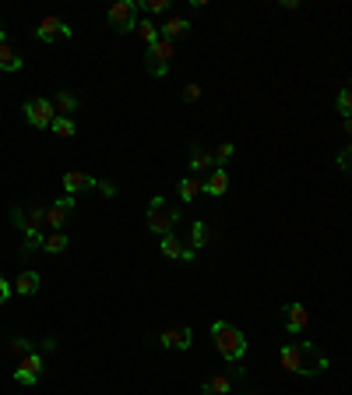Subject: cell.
I'll list each match as a JSON object with an SVG mask.
<instances>
[{
  "mask_svg": "<svg viewBox=\"0 0 352 395\" xmlns=\"http://www.w3.org/2000/svg\"><path fill=\"white\" fill-rule=\"evenodd\" d=\"M278 357H282V367L285 371L303 374V378H317V374L328 371V357L314 343H285Z\"/></svg>",
  "mask_w": 352,
  "mask_h": 395,
  "instance_id": "1",
  "label": "cell"
},
{
  "mask_svg": "<svg viewBox=\"0 0 352 395\" xmlns=\"http://www.w3.org/2000/svg\"><path fill=\"white\" fill-rule=\"evenodd\" d=\"M11 222L18 226V230L25 233V247H22V254H32V251H39L42 247V226H46V212L39 208V205H29V208H22V205H15L11 208Z\"/></svg>",
  "mask_w": 352,
  "mask_h": 395,
  "instance_id": "2",
  "label": "cell"
},
{
  "mask_svg": "<svg viewBox=\"0 0 352 395\" xmlns=\"http://www.w3.org/2000/svg\"><path fill=\"white\" fill-rule=\"evenodd\" d=\"M211 335H215V346H218L222 360H229V364L243 360V353H247V339H243L240 328H232L229 321H215V325H211Z\"/></svg>",
  "mask_w": 352,
  "mask_h": 395,
  "instance_id": "3",
  "label": "cell"
},
{
  "mask_svg": "<svg viewBox=\"0 0 352 395\" xmlns=\"http://www.w3.org/2000/svg\"><path fill=\"white\" fill-rule=\"evenodd\" d=\"M176 222H180V208H173L162 194H155L148 201V230L159 237H169L176 230Z\"/></svg>",
  "mask_w": 352,
  "mask_h": 395,
  "instance_id": "4",
  "label": "cell"
},
{
  "mask_svg": "<svg viewBox=\"0 0 352 395\" xmlns=\"http://www.w3.org/2000/svg\"><path fill=\"white\" fill-rule=\"evenodd\" d=\"M173 56H176V42L159 36V42H152V46H148V56H145L148 75H152V78H166V75H169V61H173Z\"/></svg>",
  "mask_w": 352,
  "mask_h": 395,
  "instance_id": "5",
  "label": "cell"
},
{
  "mask_svg": "<svg viewBox=\"0 0 352 395\" xmlns=\"http://www.w3.org/2000/svg\"><path fill=\"white\" fill-rule=\"evenodd\" d=\"M106 22H109L113 32H120V36L134 32L138 29V4L134 0H116V4L109 8V15H106Z\"/></svg>",
  "mask_w": 352,
  "mask_h": 395,
  "instance_id": "6",
  "label": "cell"
},
{
  "mask_svg": "<svg viewBox=\"0 0 352 395\" xmlns=\"http://www.w3.org/2000/svg\"><path fill=\"white\" fill-rule=\"evenodd\" d=\"M22 113L32 127H53V121H56V109H53L49 99H25Z\"/></svg>",
  "mask_w": 352,
  "mask_h": 395,
  "instance_id": "7",
  "label": "cell"
},
{
  "mask_svg": "<svg viewBox=\"0 0 352 395\" xmlns=\"http://www.w3.org/2000/svg\"><path fill=\"white\" fill-rule=\"evenodd\" d=\"M35 36H39V42H56L61 36L67 39V36H71V29H67V22H64V18H56V15H46V18L39 22Z\"/></svg>",
  "mask_w": 352,
  "mask_h": 395,
  "instance_id": "8",
  "label": "cell"
},
{
  "mask_svg": "<svg viewBox=\"0 0 352 395\" xmlns=\"http://www.w3.org/2000/svg\"><path fill=\"white\" fill-rule=\"evenodd\" d=\"M71 212H74V198H71V194L61 198V201H53V205L46 208V226H49V233H53V230H64V222H67Z\"/></svg>",
  "mask_w": 352,
  "mask_h": 395,
  "instance_id": "9",
  "label": "cell"
},
{
  "mask_svg": "<svg viewBox=\"0 0 352 395\" xmlns=\"http://www.w3.org/2000/svg\"><path fill=\"white\" fill-rule=\"evenodd\" d=\"M191 343H194V332L191 328H166L159 335V346L162 350H191Z\"/></svg>",
  "mask_w": 352,
  "mask_h": 395,
  "instance_id": "10",
  "label": "cell"
},
{
  "mask_svg": "<svg viewBox=\"0 0 352 395\" xmlns=\"http://www.w3.org/2000/svg\"><path fill=\"white\" fill-rule=\"evenodd\" d=\"M39 374H42V357H39V353H29V357L18 364L15 381H18V385H35V381H39Z\"/></svg>",
  "mask_w": 352,
  "mask_h": 395,
  "instance_id": "11",
  "label": "cell"
},
{
  "mask_svg": "<svg viewBox=\"0 0 352 395\" xmlns=\"http://www.w3.org/2000/svg\"><path fill=\"white\" fill-rule=\"evenodd\" d=\"M99 187V180L95 177H88V173H81V169H71V173H64V191L74 198V194H81V191H95Z\"/></svg>",
  "mask_w": 352,
  "mask_h": 395,
  "instance_id": "12",
  "label": "cell"
},
{
  "mask_svg": "<svg viewBox=\"0 0 352 395\" xmlns=\"http://www.w3.org/2000/svg\"><path fill=\"white\" fill-rule=\"evenodd\" d=\"M159 247H162V254H166V258H173V261H176V258H180V261H194V258H198V254H194V251L180 240V237H176V233L162 237V244H159Z\"/></svg>",
  "mask_w": 352,
  "mask_h": 395,
  "instance_id": "13",
  "label": "cell"
},
{
  "mask_svg": "<svg viewBox=\"0 0 352 395\" xmlns=\"http://www.w3.org/2000/svg\"><path fill=\"white\" fill-rule=\"evenodd\" d=\"M307 321H310V314L303 304H285V332L289 335H300L307 328Z\"/></svg>",
  "mask_w": 352,
  "mask_h": 395,
  "instance_id": "14",
  "label": "cell"
},
{
  "mask_svg": "<svg viewBox=\"0 0 352 395\" xmlns=\"http://www.w3.org/2000/svg\"><path fill=\"white\" fill-rule=\"evenodd\" d=\"M229 191V173L225 169H211V173L205 177V194L208 198H222Z\"/></svg>",
  "mask_w": 352,
  "mask_h": 395,
  "instance_id": "15",
  "label": "cell"
},
{
  "mask_svg": "<svg viewBox=\"0 0 352 395\" xmlns=\"http://www.w3.org/2000/svg\"><path fill=\"white\" fill-rule=\"evenodd\" d=\"M39 272H32V268H25L18 279H15V293H22V297H32L35 290H39Z\"/></svg>",
  "mask_w": 352,
  "mask_h": 395,
  "instance_id": "16",
  "label": "cell"
},
{
  "mask_svg": "<svg viewBox=\"0 0 352 395\" xmlns=\"http://www.w3.org/2000/svg\"><path fill=\"white\" fill-rule=\"evenodd\" d=\"M191 169H194V173H211V169H215V155L211 152H205V148H191Z\"/></svg>",
  "mask_w": 352,
  "mask_h": 395,
  "instance_id": "17",
  "label": "cell"
},
{
  "mask_svg": "<svg viewBox=\"0 0 352 395\" xmlns=\"http://www.w3.org/2000/svg\"><path fill=\"white\" fill-rule=\"evenodd\" d=\"M67 247H71V240H67L64 230H53V233H46V240H42V251H46V254H64Z\"/></svg>",
  "mask_w": 352,
  "mask_h": 395,
  "instance_id": "18",
  "label": "cell"
},
{
  "mask_svg": "<svg viewBox=\"0 0 352 395\" xmlns=\"http://www.w3.org/2000/svg\"><path fill=\"white\" fill-rule=\"evenodd\" d=\"M49 102H53V109H56V117H67V113L78 109V95H74V92H56Z\"/></svg>",
  "mask_w": 352,
  "mask_h": 395,
  "instance_id": "19",
  "label": "cell"
},
{
  "mask_svg": "<svg viewBox=\"0 0 352 395\" xmlns=\"http://www.w3.org/2000/svg\"><path fill=\"white\" fill-rule=\"evenodd\" d=\"M201 392H205V395H229V392H232V381H229L225 374H211V378L201 385Z\"/></svg>",
  "mask_w": 352,
  "mask_h": 395,
  "instance_id": "20",
  "label": "cell"
},
{
  "mask_svg": "<svg viewBox=\"0 0 352 395\" xmlns=\"http://www.w3.org/2000/svg\"><path fill=\"white\" fill-rule=\"evenodd\" d=\"M205 240H208V226H205V222H191V233H187V240H184V244L198 254V251L205 247Z\"/></svg>",
  "mask_w": 352,
  "mask_h": 395,
  "instance_id": "21",
  "label": "cell"
},
{
  "mask_svg": "<svg viewBox=\"0 0 352 395\" xmlns=\"http://www.w3.org/2000/svg\"><path fill=\"white\" fill-rule=\"evenodd\" d=\"M22 56L8 46V42H0V71H22Z\"/></svg>",
  "mask_w": 352,
  "mask_h": 395,
  "instance_id": "22",
  "label": "cell"
},
{
  "mask_svg": "<svg viewBox=\"0 0 352 395\" xmlns=\"http://www.w3.org/2000/svg\"><path fill=\"white\" fill-rule=\"evenodd\" d=\"M198 194H205V180L201 177H184L180 180V198L184 201H194Z\"/></svg>",
  "mask_w": 352,
  "mask_h": 395,
  "instance_id": "23",
  "label": "cell"
},
{
  "mask_svg": "<svg viewBox=\"0 0 352 395\" xmlns=\"http://www.w3.org/2000/svg\"><path fill=\"white\" fill-rule=\"evenodd\" d=\"M191 32V22L187 18H169L162 25V39H176V36H187Z\"/></svg>",
  "mask_w": 352,
  "mask_h": 395,
  "instance_id": "24",
  "label": "cell"
},
{
  "mask_svg": "<svg viewBox=\"0 0 352 395\" xmlns=\"http://www.w3.org/2000/svg\"><path fill=\"white\" fill-rule=\"evenodd\" d=\"M335 106H338V113H342V117H345V121H352V85L338 92V99H335Z\"/></svg>",
  "mask_w": 352,
  "mask_h": 395,
  "instance_id": "25",
  "label": "cell"
},
{
  "mask_svg": "<svg viewBox=\"0 0 352 395\" xmlns=\"http://www.w3.org/2000/svg\"><path fill=\"white\" fill-rule=\"evenodd\" d=\"M49 131H53V134H56V138H71V134H74V131H78V127H74V121H71V117H56V121H53V127H49Z\"/></svg>",
  "mask_w": 352,
  "mask_h": 395,
  "instance_id": "26",
  "label": "cell"
},
{
  "mask_svg": "<svg viewBox=\"0 0 352 395\" xmlns=\"http://www.w3.org/2000/svg\"><path fill=\"white\" fill-rule=\"evenodd\" d=\"M134 32H138V36H141V39H145L148 46H152V42H159V29L152 25V18H145V22H138V29H134Z\"/></svg>",
  "mask_w": 352,
  "mask_h": 395,
  "instance_id": "27",
  "label": "cell"
},
{
  "mask_svg": "<svg viewBox=\"0 0 352 395\" xmlns=\"http://www.w3.org/2000/svg\"><path fill=\"white\" fill-rule=\"evenodd\" d=\"M232 152H237V148H232V141H222L218 152H215V169H225V162L232 159Z\"/></svg>",
  "mask_w": 352,
  "mask_h": 395,
  "instance_id": "28",
  "label": "cell"
},
{
  "mask_svg": "<svg viewBox=\"0 0 352 395\" xmlns=\"http://www.w3.org/2000/svg\"><path fill=\"white\" fill-rule=\"evenodd\" d=\"M8 353H22V357H29V353H35V346L29 343V339H11V343H8Z\"/></svg>",
  "mask_w": 352,
  "mask_h": 395,
  "instance_id": "29",
  "label": "cell"
},
{
  "mask_svg": "<svg viewBox=\"0 0 352 395\" xmlns=\"http://www.w3.org/2000/svg\"><path fill=\"white\" fill-rule=\"evenodd\" d=\"M148 15H162V11H169V0H145L141 4Z\"/></svg>",
  "mask_w": 352,
  "mask_h": 395,
  "instance_id": "30",
  "label": "cell"
},
{
  "mask_svg": "<svg viewBox=\"0 0 352 395\" xmlns=\"http://www.w3.org/2000/svg\"><path fill=\"white\" fill-rule=\"evenodd\" d=\"M338 166H342V169H345V173L352 177V145H345V148L338 152Z\"/></svg>",
  "mask_w": 352,
  "mask_h": 395,
  "instance_id": "31",
  "label": "cell"
},
{
  "mask_svg": "<svg viewBox=\"0 0 352 395\" xmlns=\"http://www.w3.org/2000/svg\"><path fill=\"white\" fill-rule=\"evenodd\" d=\"M15 293V286H11V282L4 279V275H0V304H8V297Z\"/></svg>",
  "mask_w": 352,
  "mask_h": 395,
  "instance_id": "32",
  "label": "cell"
},
{
  "mask_svg": "<svg viewBox=\"0 0 352 395\" xmlns=\"http://www.w3.org/2000/svg\"><path fill=\"white\" fill-rule=\"evenodd\" d=\"M184 99H187V102H198V99H201V85H187V88H184Z\"/></svg>",
  "mask_w": 352,
  "mask_h": 395,
  "instance_id": "33",
  "label": "cell"
},
{
  "mask_svg": "<svg viewBox=\"0 0 352 395\" xmlns=\"http://www.w3.org/2000/svg\"><path fill=\"white\" fill-rule=\"evenodd\" d=\"M95 191H102L106 198H113V194H116V187H113L109 180H99V187H95Z\"/></svg>",
  "mask_w": 352,
  "mask_h": 395,
  "instance_id": "34",
  "label": "cell"
},
{
  "mask_svg": "<svg viewBox=\"0 0 352 395\" xmlns=\"http://www.w3.org/2000/svg\"><path fill=\"white\" fill-rule=\"evenodd\" d=\"M278 8H282V11H296V8H300V0H282Z\"/></svg>",
  "mask_w": 352,
  "mask_h": 395,
  "instance_id": "35",
  "label": "cell"
},
{
  "mask_svg": "<svg viewBox=\"0 0 352 395\" xmlns=\"http://www.w3.org/2000/svg\"><path fill=\"white\" fill-rule=\"evenodd\" d=\"M345 134H349V145H352V121H345Z\"/></svg>",
  "mask_w": 352,
  "mask_h": 395,
  "instance_id": "36",
  "label": "cell"
},
{
  "mask_svg": "<svg viewBox=\"0 0 352 395\" xmlns=\"http://www.w3.org/2000/svg\"><path fill=\"white\" fill-rule=\"evenodd\" d=\"M0 42H4V22H0Z\"/></svg>",
  "mask_w": 352,
  "mask_h": 395,
  "instance_id": "37",
  "label": "cell"
}]
</instances>
